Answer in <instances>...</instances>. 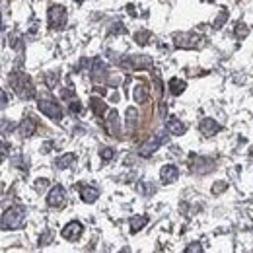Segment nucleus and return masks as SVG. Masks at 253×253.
Listing matches in <instances>:
<instances>
[{"label": "nucleus", "mask_w": 253, "mask_h": 253, "mask_svg": "<svg viewBox=\"0 0 253 253\" xmlns=\"http://www.w3.org/2000/svg\"><path fill=\"white\" fill-rule=\"evenodd\" d=\"M64 201H66V191H64V187H63V185H53V187L49 189V193H47V205H49L51 209H61V207L64 205Z\"/></svg>", "instance_id": "nucleus-8"}, {"label": "nucleus", "mask_w": 253, "mask_h": 253, "mask_svg": "<svg viewBox=\"0 0 253 253\" xmlns=\"http://www.w3.org/2000/svg\"><path fill=\"white\" fill-rule=\"evenodd\" d=\"M80 109H82L80 102H78V100H70V111H72V113H80Z\"/></svg>", "instance_id": "nucleus-35"}, {"label": "nucleus", "mask_w": 253, "mask_h": 253, "mask_svg": "<svg viewBox=\"0 0 253 253\" xmlns=\"http://www.w3.org/2000/svg\"><path fill=\"white\" fill-rule=\"evenodd\" d=\"M80 197H82V201H84V203L92 205V203H96V201H98V197H100V189H98V187H94V185H82V187H80Z\"/></svg>", "instance_id": "nucleus-16"}, {"label": "nucleus", "mask_w": 253, "mask_h": 253, "mask_svg": "<svg viewBox=\"0 0 253 253\" xmlns=\"http://www.w3.org/2000/svg\"><path fill=\"white\" fill-rule=\"evenodd\" d=\"M177 177H179V169H177V166H173V164H166V166H162V169H160V179H162V183L171 185V183H175V181H177Z\"/></svg>", "instance_id": "nucleus-12"}, {"label": "nucleus", "mask_w": 253, "mask_h": 253, "mask_svg": "<svg viewBox=\"0 0 253 253\" xmlns=\"http://www.w3.org/2000/svg\"><path fill=\"white\" fill-rule=\"evenodd\" d=\"M199 130H201V134H205V136H212V134H216V132L222 130V125L216 123V121L211 119V117H205V119L201 121V125H199Z\"/></svg>", "instance_id": "nucleus-15"}, {"label": "nucleus", "mask_w": 253, "mask_h": 253, "mask_svg": "<svg viewBox=\"0 0 253 253\" xmlns=\"http://www.w3.org/2000/svg\"><path fill=\"white\" fill-rule=\"evenodd\" d=\"M10 86H12V90L18 94V98H21V100H31V98H35V88H33V84H31V78H29L25 72H21V70L10 72Z\"/></svg>", "instance_id": "nucleus-1"}, {"label": "nucleus", "mask_w": 253, "mask_h": 253, "mask_svg": "<svg viewBox=\"0 0 253 253\" xmlns=\"http://www.w3.org/2000/svg\"><path fill=\"white\" fill-rule=\"evenodd\" d=\"M236 39H244V37H248V33H250V27H248V23H244V21H238L236 23Z\"/></svg>", "instance_id": "nucleus-25"}, {"label": "nucleus", "mask_w": 253, "mask_h": 253, "mask_svg": "<svg viewBox=\"0 0 253 253\" xmlns=\"http://www.w3.org/2000/svg\"><path fill=\"white\" fill-rule=\"evenodd\" d=\"M150 39H152V33H150L148 29H140V31H136V33H134V41H136V45H140V47L148 45V43H150Z\"/></svg>", "instance_id": "nucleus-23"}, {"label": "nucleus", "mask_w": 253, "mask_h": 253, "mask_svg": "<svg viewBox=\"0 0 253 253\" xmlns=\"http://www.w3.org/2000/svg\"><path fill=\"white\" fill-rule=\"evenodd\" d=\"M173 45L183 51H193V49H201L205 45V37L197 35V33H175Z\"/></svg>", "instance_id": "nucleus-3"}, {"label": "nucleus", "mask_w": 253, "mask_h": 253, "mask_svg": "<svg viewBox=\"0 0 253 253\" xmlns=\"http://www.w3.org/2000/svg\"><path fill=\"white\" fill-rule=\"evenodd\" d=\"M104 128H105V132H107L109 136H113V138H119V136H121L119 111H115V109H109V111H107V117H105V121H104Z\"/></svg>", "instance_id": "nucleus-7"}, {"label": "nucleus", "mask_w": 253, "mask_h": 253, "mask_svg": "<svg viewBox=\"0 0 253 253\" xmlns=\"http://www.w3.org/2000/svg\"><path fill=\"white\" fill-rule=\"evenodd\" d=\"M49 242H51V234H49V232H47L43 238H39V246H47Z\"/></svg>", "instance_id": "nucleus-36"}, {"label": "nucleus", "mask_w": 253, "mask_h": 253, "mask_svg": "<svg viewBox=\"0 0 253 253\" xmlns=\"http://www.w3.org/2000/svg\"><path fill=\"white\" fill-rule=\"evenodd\" d=\"M66 20H68V14H66V8L63 4H49L47 21H49L51 29H63L66 25Z\"/></svg>", "instance_id": "nucleus-4"}, {"label": "nucleus", "mask_w": 253, "mask_h": 253, "mask_svg": "<svg viewBox=\"0 0 253 253\" xmlns=\"http://www.w3.org/2000/svg\"><path fill=\"white\" fill-rule=\"evenodd\" d=\"M228 20V10L226 8H220V14H218V18L214 20V23H212V27L214 29H220L222 25H224V21Z\"/></svg>", "instance_id": "nucleus-26"}, {"label": "nucleus", "mask_w": 253, "mask_h": 253, "mask_svg": "<svg viewBox=\"0 0 253 253\" xmlns=\"http://www.w3.org/2000/svg\"><path fill=\"white\" fill-rule=\"evenodd\" d=\"M126 12H128V16H132V18H136V16H138V12H136V8H134L132 4H128V6H126Z\"/></svg>", "instance_id": "nucleus-37"}, {"label": "nucleus", "mask_w": 253, "mask_h": 253, "mask_svg": "<svg viewBox=\"0 0 253 253\" xmlns=\"http://www.w3.org/2000/svg\"><path fill=\"white\" fill-rule=\"evenodd\" d=\"M154 90H156V96L158 98H162V80H160V74L158 72H154Z\"/></svg>", "instance_id": "nucleus-30"}, {"label": "nucleus", "mask_w": 253, "mask_h": 253, "mask_svg": "<svg viewBox=\"0 0 253 253\" xmlns=\"http://www.w3.org/2000/svg\"><path fill=\"white\" fill-rule=\"evenodd\" d=\"M8 105V98H6V92H2V109Z\"/></svg>", "instance_id": "nucleus-39"}, {"label": "nucleus", "mask_w": 253, "mask_h": 253, "mask_svg": "<svg viewBox=\"0 0 253 253\" xmlns=\"http://www.w3.org/2000/svg\"><path fill=\"white\" fill-rule=\"evenodd\" d=\"M100 158H102L104 162H109V160L115 158V150L109 148V146H102V148H100Z\"/></svg>", "instance_id": "nucleus-27"}, {"label": "nucleus", "mask_w": 253, "mask_h": 253, "mask_svg": "<svg viewBox=\"0 0 253 253\" xmlns=\"http://www.w3.org/2000/svg\"><path fill=\"white\" fill-rule=\"evenodd\" d=\"M37 109H39L43 115H47L51 121H55V123H61V121H63V109H61V105H59L57 102H53V100H43V98H39Z\"/></svg>", "instance_id": "nucleus-6"}, {"label": "nucleus", "mask_w": 253, "mask_h": 253, "mask_svg": "<svg viewBox=\"0 0 253 253\" xmlns=\"http://www.w3.org/2000/svg\"><path fill=\"white\" fill-rule=\"evenodd\" d=\"M82 2H84V0H76V4H82Z\"/></svg>", "instance_id": "nucleus-40"}, {"label": "nucleus", "mask_w": 253, "mask_h": 253, "mask_svg": "<svg viewBox=\"0 0 253 253\" xmlns=\"http://www.w3.org/2000/svg\"><path fill=\"white\" fill-rule=\"evenodd\" d=\"M45 82H47V86L53 90V88H57V84H59V74L57 72H47L45 74Z\"/></svg>", "instance_id": "nucleus-29"}, {"label": "nucleus", "mask_w": 253, "mask_h": 253, "mask_svg": "<svg viewBox=\"0 0 253 253\" xmlns=\"http://www.w3.org/2000/svg\"><path fill=\"white\" fill-rule=\"evenodd\" d=\"M90 109L96 113V117H104L105 111H107V105H105V102H104L102 98L94 96V98L90 100Z\"/></svg>", "instance_id": "nucleus-21"}, {"label": "nucleus", "mask_w": 253, "mask_h": 253, "mask_svg": "<svg viewBox=\"0 0 253 253\" xmlns=\"http://www.w3.org/2000/svg\"><path fill=\"white\" fill-rule=\"evenodd\" d=\"M82 232H84V226H82V222H78V220H72V222H68V224H66V226L61 230V236H63L64 240H68V242H76V240H80Z\"/></svg>", "instance_id": "nucleus-10"}, {"label": "nucleus", "mask_w": 253, "mask_h": 253, "mask_svg": "<svg viewBox=\"0 0 253 253\" xmlns=\"http://www.w3.org/2000/svg\"><path fill=\"white\" fill-rule=\"evenodd\" d=\"M123 64H126L128 68H134V70H150L152 59L148 55H130L123 61Z\"/></svg>", "instance_id": "nucleus-9"}, {"label": "nucleus", "mask_w": 253, "mask_h": 253, "mask_svg": "<svg viewBox=\"0 0 253 253\" xmlns=\"http://www.w3.org/2000/svg\"><path fill=\"white\" fill-rule=\"evenodd\" d=\"M18 130H20V134H21L23 138H27V136L35 134V130H37V121H35L31 115H25V117L21 119V123L18 125Z\"/></svg>", "instance_id": "nucleus-14"}, {"label": "nucleus", "mask_w": 253, "mask_h": 253, "mask_svg": "<svg viewBox=\"0 0 253 253\" xmlns=\"http://www.w3.org/2000/svg\"><path fill=\"white\" fill-rule=\"evenodd\" d=\"M23 222H25V207L21 205H14L10 209H6L2 212V230L8 232V230H20L23 228Z\"/></svg>", "instance_id": "nucleus-2"}, {"label": "nucleus", "mask_w": 253, "mask_h": 253, "mask_svg": "<svg viewBox=\"0 0 253 253\" xmlns=\"http://www.w3.org/2000/svg\"><path fill=\"white\" fill-rule=\"evenodd\" d=\"M51 146H53V142H45V144L41 146V152H43V154H49V152H51Z\"/></svg>", "instance_id": "nucleus-38"}, {"label": "nucleus", "mask_w": 253, "mask_h": 253, "mask_svg": "<svg viewBox=\"0 0 253 253\" xmlns=\"http://www.w3.org/2000/svg\"><path fill=\"white\" fill-rule=\"evenodd\" d=\"M191 169L199 175L203 173H209L214 169V162L211 158H201V156H193V164H191Z\"/></svg>", "instance_id": "nucleus-11"}, {"label": "nucleus", "mask_w": 253, "mask_h": 253, "mask_svg": "<svg viewBox=\"0 0 253 253\" xmlns=\"http://www.w3.org/2000/svg\"><path fill=\"white\" fill-rule=\"evenodd\" d=\"M76 164V156L74 154H63V156H59L57 160H55V166H57V169H68V168H72Z\"/></svg>", "instance_id": "nucleus-20"}, {"label": "nucleus", "mask_w": 253, "mask_h": 253, "mask_svg": "<svg viewBox=\"0 0 253 253\" xmlns=\"http://www.w3.org/2000/svg\"><path fill=\"white\" fill-rule=\"evenodd\" d=\"M146 224H148V216H146V214H134V216L130 218V232L136 234V232H140Z\"/></svg>", "instance_id": "nucleus-22"}, {"label": "nucleus", "mask_w": 253, "mask_h": 253, "mask_svg": "<svg viewBox=\"0 0 253 253\" xmlns=\"http://www.w3.org/2000/svg\"><path fill=\"white\" fill-rule=\"evenodd\" d=\"M148 96H150V90H148L146 84H142V82L134 84V88H132V100H134V104H146Z\"/></svg>", "instance_id": "nucleus-17"}, {"label": "nucleus", "mask_w": 253, "mask_h": 253, "mask_svg": "<svg viewBox=\"0 0 253 253\" xmlns=\"http://www.w3.org/2000/svg\"><path fill=\"white\" fill-rule=\"evenodd\" d=\"M47 185H49V179H45V177H39V179L35 181V191H43Z\"/></svg>", "instance_id": "nucleus-33"}, {"label": "nucleus", "mask_w": 253, "mask_h": 253, "mask_svg": "<svg viewBox=\"0 0 253 253\" xmlns=\"http://www.w3.org/2000/svg\"><path fill=\"white\" fill-rule=\"evenodd\" d=\"M125 25L121 23V21H113L111 25H109V33H125Z\"/></svg>", "instance_id": "nucleus-32"}, {"label": "nucleus", "mask_w": 253, "mask_h": 253, "mask_svg": "<svg viewBox=\"0 0 253 253\" xmlns=\"http://www.w3.org/2000/svg\"><path fill=\"white\" fill-rule=\"evenodd\" d=\"M90 76H92V80H96V82L104 80V78L107 76V63H105L104 59H94V63H92V70H90Z\"/></svg>", "instance_id": "nucleus-13"}, {"label": "nucleus", "mask_w": 253, "mask_h": 253, "mask_svg": "<svg viewBox=\"0 0 253 253\" xmlns=\"http://www.w3.org/2000/svg\"><path fill=\"white\" fill-rule=\"evenodd\" d=\"M195 252H203V246H201V244H197V242H193L191 246H187V248H185V253H195Z\"/></svg>", "instance_id": "nucleus-34"}, {"label": "nucleus", "mask_w": 253, "mask_h": 253, "mask_svg": "<svg viewBox=\"0 0 253 253\" xmlns=\"http://www.w3.org/2000/svg\"><path fill=\"white\" fill-rule=\"evenodd\" d=\"M228 189V181H224V179H220V181H216L214 185H212V195H222L224 191Z\"/></svg>", "instance_id": "nucleus-28"}, {"label": "nucleus", "mask_w": 253, "mask_h": 253, "mask_svg": "<svg viewBox=\"0 0 253 253\" xmlns=\"http://www.w3.org/2000/svg\"><path fill=\"white\" fill-rule=\"evenodd\" d=\"M156 191V187L154 185H150V183H142V185H138V193H142V195H152Z\"/></svg>", "instance_id": "nucleus-31"}, {"label": "nucleus", "mask_w": 253, "mask_h": 253, "mask_svg": "<svg viewBox=\"0 0 253 253\" xmlns=\"http://www.w3.org/2000/svg\"><path fill=\"white\" fill-rule=\"evenodd\" d=\"M168 88H169V94H171V96H181V94L185 92L187 84H185V80H181V78L173 76V78H169V80H168Z\"/></svg>", "instance_id": "nucleus-18"}, {"label": "nucleus", "mask_w": 253, "mask_h": 253, "mask_svg": "<svg viewBox=\"0 0 253 253\" xmlns=\"http://www.w3.org/2000/svg\"><path fill=\"white\" fill-rule=\"evenodd\" d=\"M164 130H160V132H156V134H150V138H146L142 144H140V148H138V156L140 158H150L152 154H156V150L164 144Z\"/></svg>", "instance_id": "nucleus-5"}, {"label": "nucleus", "mask_w": 253, "mask_h": 253, "mask_svg": "<svg viewBox=\"0 0 253 253\" xmlns=\"http://www.w3.org/2000/svg\"><path fill=\"white\" fill-rule=\"evenodd\" d=\"M136 119H138V113L134 111V107H128L126 109V132H132V128L136 126Z\"/></svg>", "instance_id": "nucleus-24"}, {"label": "nucleus", "mask_w": 253, "mask_h": 253, "mask_svg": "<svg viewBox=\"0 0 253 253\" xmlns=\"http://www.w3.org/2000/svg\"><path fill=\"white\" fill-rule=\"evenodd\" d=\"M166 130L169 132V134H173V136H181L185 130H187V126L183 125L179 119H175V117H171L168 123H166Z\"/></svg>", "instance_id": "nucleus-19"}]
</instances>
